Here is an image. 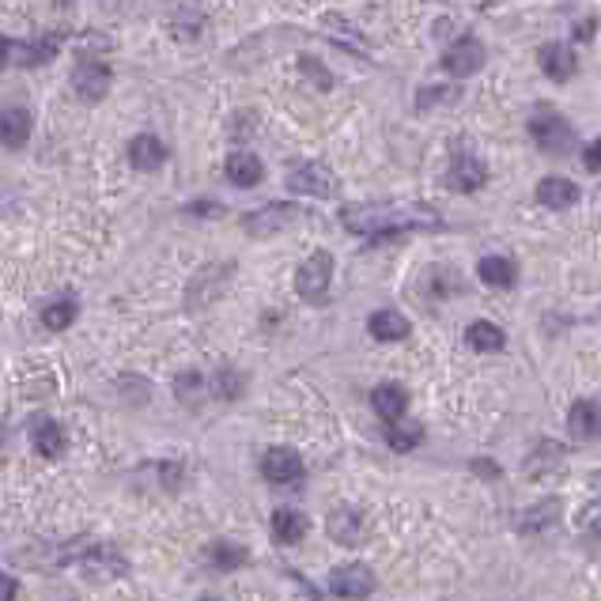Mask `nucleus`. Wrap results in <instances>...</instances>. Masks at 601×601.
Listing matches in <instances>:
<instances>
[{
	"mask_svg": "<svg viewBox=\"0 0 601 601\" xmlns=\"http://www.w3.org/2000/svg\"><path fill=\"white\" fill-rule=\"evenodd\" d=\"M341 224L360 239H397L405 231L443 227V220L428 205H348L341 208Z\"/></svg>",
	"mask_w": 601,
	"mask_h": 601,
	"instance_id": "obj_1",
	"label": "nucleus"
},
{
	"mask_svg": "<svg viewBox=\"0 0 601 601\" xmlns=\"http://www.w3.org/2000/svg\"><path fill=\"white\" fill-rule=\"evenodd\" d=\"M530 137L537 140V148H545L549 155H564L575 148V129H571V125L560 118V110H552V106L533 110Z\"/></svg>",
	"mask_w": 601,
	"mask_h": 601,
	"instance_id": "obj_2",
	"label": "nucleus"
},
{
	"mask_svg": "<svg viewBox=\"0 0 601 601\" xmlns=\"http://www.w3.org/2000/svg\"><path fill=\"white\" fill-rule=\"evenodd\" d=\"M295 220H303V208L288 205V201H273V205H261L254 208V212H246V216H242V231L254 235V239H269L276 231L292 227Z\"/></svg>",
	"mask_w": 601,
	"mask_h": 601,
	"instance_id": "obj_3",
	"label": "nucleus"
},
{
	"mask_svg": "<svg viewBox=\"0 0 601 601\" xmlns=\"http://www.w3.org/2000/svg\"><path fill=\"white\" fill-rule=\"evenodd\" d=\"M114 84V72L103 57H80L76 69H72V91L80 103H99L106 99V91Z\"/></svg>",
	"mask_w": 601,
	"mask_h": 601,
	"instance_id": "obj_4",
	"label": "nucleus"
},
{
	"mask_svg": "<svg viewBox=\"0 0 601 601\" xmlns=\"http://www.w3.org/2000/svg\"><path fill=\"white\" fill-rule=\"evenodd\" d=\"M329 284H333V254L314 250V254L299 265V273H295V292L303 295V299H310V303H322Z\"/></svg>",
	"mask_w": 601,
	"mask_h": 601,
	"instance_id": "obj_5",
	"label": "nucleus"
},
{
	"mask_svg": "<svg viewBox=\"0 0 601 601\" xmlns=\"http://www.w3.org/2000/svg\"><path fill=\"white\" fill-rule=\"evenodd\" d=\"M329 594L348 601H363L375 594V571L363 564H344L337 571H329Z\"/></svg>",
	"mask_w": 601,
	"mask_h": 601,
	"instance_id": "obj_6",
	"label": "nucleus"
},
{
	"mask_svg": "<svg viewBox=\"0 0 601 601\" xmlns=\"http://www.w3.org/2000/svg\"><path fill=\"white\" fill-rule=\"evenodd\" d=\"M80 575L87 579H121L129 571V560L118 549H110L106 541H91V549L80 556Z\"/></svg>",
	"mask_w": 601,
	"mask_h": 601,
	"instance_id": "obj_7",
	"label": "nucleus"
},
{
	"mask_svg": "<svg viewBox=\"0 0 601 601\" xmlns=\"http://www.w3.org/2000/svg\"><path fill=\"white\" fill-rule=\"evenodd\" d=\"M303 473H307V465L303 458L288 447H273L265 450V458H261V477L269 484H280V488H292V484L303 481Z\"/></svg>",
	"mask_w": 601,
	"mask_h": 601,
	"instance_id": "obj_8",
	"label": "nucleus"
},
{
	"mask_svg": "<svg viewBox=\"0 0 601 601\" xmlns=\"http://www.w3.org/2000/svg\"><path fill=\"white\" fill-rule=\"evenodd\" d=\"M61 42H65L61 31H46V35H38L35 42L4 38V61H8V65H16V53H23V61H19V65H46L50 57H57Z\"/></svg>",
	"mask_w": 601,
	"mask_h": 601,
	"instance_id": "obj_9",
	"label": "nucleus"
},
{
	"mask_svg": "<svg viewBox=\"0 0 601 601\" xmlns=\"http://www.w3.org/2000/svg\"><path fill=\"white\" fill-rule=\"evenodd\" d=\"M288 189L292 193H310V197H333L337 193V178L326 163H299L288 171Z\"/></svg>",
	"mask_w": 601,
	"mask_h": 601,
	"instance_id": "obj_10",
	"label": "nucleus"
},
{
	"mask_svg": "<svg viewBox=\"0 0 601 601\" xmlns=\"http://www.w3.org/2000/svg\"><path fill=\"white\" fill-rule=\"evenodd\" d=\"M484 182H488V167H484L469 148H458L447 167V186L458 189V193H473V189H481Z\"/></svg>",
	"mask_w": 601,
	"mask_h": 601,
	"instance_id": "obj_11",
	"label": "nucleus"
},
{
	"mask_svg": "<svg viewBox=\"0 0 601 601\" xmlns=\"http://www.w3.org/2000/svg\"><path fill=\"white\" fill-rule=\"evenodd\" d=\"M484 65V42L473 35L458 38L454 46H447V53H443V69L450 72V76H473V72H481Z\"/></svg>",
	"mask_w": 601,
	"mask_h": 601,
	"instance_id": "obj_12",
	"label": "nucleus"
},
{
	"mask_svg": "<svg viewBox=\"0 0 601 601\" xmlns=\"http://www.w3.org/2000/svg\"><path fill=\"white\" fill-rule=\"evenodd\" d=\"M537 65H541V72H545L549 80L567 84V80L579 72V57H575V50H571L567 42H545V46L537 50Z\"/></svg>",
	"mask_w": 601,
	"mask_h": 601,
	"instance_id": "obj_13",
	"label": "nucleus"
},
{
	"mask_svg": "<svg viewBox=\"0 0 601 601\" xmlns=\"http://www.w3.org/2000/svg\"><path fill=\"white\" fill-rule=\"evenodd\" d=\"M371 409H375L378 420H386V424H397L405 409H409V394H405V386H397V382H378L375 390H371Z\"/></svg>",
	"mask_w": 601,
	"mask_h": 601,
	"instance_id": "obj_14",
	"label": "nucleus"
},
{
	"mask_svg": "<svg viewBox=\"0 0 601 601\" xmlns=\"http://www.w3.org/2000/svg\"><path fill=\"white\" fill-rule=\"evenodd\" d=\"M31 443L42 458H61L65 447H69V439H65V428L53 420V416H35L31 420Z\"/></svg>",
	"mask_w": 601,
	"mask_h": 601,
	"instance_id": "obj_15",
	"label": "nucleus"
},
{
	"mask_svg": "<svg viewBox=\"0 0 601 601\" xmlns=\"http://www.w3.org/2000/svg\"><path fill=\"white\" fill-rule=\"evenodd\" d=\"M167 155H171L167 152V144H163L159 137H152V133H140V137L129 140V163L144 174L159 171V167L167 163Z\"/></svg>",
	"mask_w": 601,
	"mask_h": 601,
	"instance_id": "obj_16",
	"label": "nucleus"
},
{
	"mask_svg": "<svg viewBox=\"0 0 601 601\" xmlns=\"http://www.w3.org/2000/svg\"><path fill=\"white\" fill-rule=\"evenodd\" d=\"M567 428L575 439H601V401L594 397H583V401H575L571 405V413H567Z\"/></svg>",
	"mask_w": 601,
	"mask_h": 601,
	"instance_id": "obj_17",
	"label": "nucleus"
},
{
	"mask_svg": "<svg viewBox=\"0 0 601 601\" xmlns=\"http://www.w3.org/2000/svg\"><path fill=\"white\" fill-rule=\"evenodd\" d=\"M224 171L239 189H254L265 178V167H261V159L250 148H235V152L227 155Z\"/></svg>",
	"mask_w": 601,
	"mask_h": 601,
	"instance_id": "obj_18",
	"label": "nucleus"
},
{
	"mask_svg": "<svg viewBox=\"0 0 601 601\" xmlns=\"http://www.w3.org/2000/svg\"><path fill=\"white\" fill-rule=\"evenodd\" d=\"M367 329H371V337L382 344H394V341H405L409 337V318L401 314V310H375L371 318H367Z\"/></svg>",
	"mask_w": 601,
	"mask_h": 601,
	"instance_id": "obj_19",
	"label": "nucleus"
},
{
	"mask_svg": "<svg viewBox=\"0 0 601 601\" xmlns=\"http://www.w3.org/2000/svg\"><path fill=\"white\" fill-rule=\"evenodd\" d=\"M310 522L303 511H295V507H276L273 511V537L280 545H299L303 537H307Z\"/></svg>",
	"mask_w": 601,
	"mask_h": 601,
	"instance_id": "obj_20",
	"label": "nucleus"
},
{
	"mask_svg": "<svg viewBox=\"0 0 601 601\" xmlns=\"http://www.w3.org/2000/svg\"><path fill=\"white\" fill-rule=\"evenodd\" d=\"M76 318H80V299H76L72 292H61L57 299H50V303L42 307V326L53 329V333L69 329Z\"/></svg>",
	"mask_w": 601,
	"mask_h": 601,
	"instance_id": "obj_21",
	"label": "nucleus"
},
{
	"mask_svg": "<svg viewBox=\"0 0 601 601\" xmlns=\"http://www.w3.org/2000/svg\"><path fill=\"white\" fill-rule=\"evenodd\" d=\"M579 197L583 193L571 178H541V186H537V201L545 208H571Z\"/></svg>",
	"mask_w": 601,
	"mask_h": 601,
	"instance_id": "obj_22",
	"label": "nucleus"
},
{
	"mask_svg": "<svg viewBox=\"0 0 601 601\" xmlns=\"http://www.w3.org/2000/svg\"><path fill=\"white\" fill-rule=\"evenodd\" d=\"M205 560L212 571H239V567L250 560V552L242 549V545H235V541H212Z\"/></svg>",
	"mask_w": 601,
	"mask_h": 601,
	"instance_id": "obj_23",
	"label": "nucleus"
},
{
	"mask_svg": "<svg viewBox=\"0 0 601 601\" xmlns=\"http://www.w3.org/2000/svg\"><path fill=\"white\" fill-rule=\"evenodd\" d=\"M477 273H481V280L488 284V288H515L518 280V269L511 258H481V265H477Z\"/></svg>",
	"mask_w": 601,
	"mask_h": 601,
	"instance_id": "obj_24",
	"label": "nucleus"
},
{
	"mask_svg": "<svg viewBox=\"0 0 601 601\" xmlns=\"http://www.w3.org/2000/svg\"><path fill=\"white\" fill-rule=\"evenodd\" d=\"M564 458H567V450L549 439V443H537V447L530 450V458H526V465H522V469H526V477H537V473L545 477L549 469L564 465Z\"/></svg>",
	"mask_w": 601,
	"mask_h": 601,
	"instance_id": "obj_25",
	"label": "nucleus"
},
{
	"mask_svg": "<svg viewBox=\"0 0 601 601\" xmlns=\"http://www.w3.org/2000/svg\"><path fill=\"white\" fill-rule=\"evenodd\" d=\"M465 341H469V348H477V352H503L507 348V333L496 322H473V326L465 329Z\"/></svg>",
	"mask_w": 601,
	"mask_h": 601,
	"instance_id": "obj_26",
	"label": "nucleus"
},
{
	"mask_svg": "<svg viewBox=\"0 0 601 601\" xmlns=\"http://www.w3.org/2000/svg\"><path fill=\"white\" fill-rule=\"evenodd\" d=\"M329 533L341 541V545H360L363 537V518L360 511H352V507H341V511H333L329 518Z\"/></svg>",
	"mask_w": 601,
	"mask_h": 601,
	"instance_id": "obj_27",
	"label": "nucleus"
},
{
	"mask_svg": "<svg viewBox=\"0 0 601 601\" xmlns=\"http://www.w3.org/2000/svg\"><path fill=\"white\" fill-rule=\"evenodd\" d=\"M0 125H4V148H23L31 137V114L23 106H8Z\"/></svg>",
	"mask_w": 601,
	"mask_h": 601,
	"instance_id": "obj_28",
	"label": "nucleus"
},
{
	"mask_svg": "<svg viewBox=\"0 0 601 601\" xmlns=\"http://www.w3.org/2000/svg\"><path fill=\"white\" fill-rule=\"evenodd\" d=\"M420 439H424V428H420L416 420H397V424L386 428V443H390V450H397V454L416 450L420 447Z\"/></svg>",
	"mask_w": 601,
	"mask_h": 601,
	"instance_id": "obj_29",
	"label": "nucleus"
},
{
	"mask_svg": "<svg viewBox=\"0 0 601 601\" xmlns=\"http://www.w3.org/2000/svg\"><path fill=\"white\" fill-rule=\"evenodd\" d=\"M458 99H462V91H458V87L428 84V87H420V95H416V106H420V110H431V106H454Z\"/></svg>",
	"mask_w": 601,
	"mask_h": 601,
	"instance_id": "obj_30",
	"label": "nucleus"
},
{
	"mask_svg": "<svg viewBox=\"0 0 601 601\" xmlns=\"http://www.w3.org/2000/svg\"><path fill=\"white\" fill-rule=\"evenodd\" d=\"M556 518H560V503H556V499H545V507H530V511H526V518H522V533L545 530V526H552Z\"/></svg>",
	"mask_w": 601,
	"mask_h": 601,
	"instance_id": "obj_31",
	"label": "nucleus"
},
{
	"mask_svg": "<svg viewBox=\"0 0 601 601\" xmlns=\"http://www.w3.org/2000/svg\"><path fill=\"white\" fill-rule=\"evenodd\" d=\"M208 386H212V382H208L205 375H197V371L174 378V394L182 397V401H197V394L208 397Z\"/></svg>",
	"mask_w": 601,
	"mask_h": 601,
	"instance_id": "obj_32",
	"label": "nucleus"
},
{
	"mask_svg": "<svg viewBox=\"0 0 601 601\" xmlns=\"http://www.w3.org/2000/svg\"><path fill=\"white\" fill-rule=\"evenodd\" d=\"M212 386H216V394L220 397H239L242 394V375H235V371H220V375L212 378Z\"/></svg>",
	"mask_w": 601,
	"mask_h": 601,
	"instance_id": "obj_33",
	"label": "nucleus"
},
{
	"mask_svg": "<svg viewBox=\"0 0 601 601\" xmlns=\"http://www.w3.org/2000/svg\"><path fill=\"white\" fill-rule=\"evenodd\" d=\"M299 69L307 72L310 80L322 87V91H329V87H333V76H329V69H322V65L314 61V57H299Z\"/></svg>",
	"mask_w": 601,
	"mask_h": 601,
	"instance_id": "obj_34",
	"label": "nucleus"
},
{
	"mask_svg": "<svg viewBox=\"0 0 601 601\" xmlns=\"http://www.w3.org/2000/svg\"><path fill=\"white\" fill-rule=\"evenodd\" d=\"M583 163H586V171L601 174V137L590 140V144L583 148Z\"/></svg>",
	"mask_w": 601,
	"mask_h": 601,
	"instance_id": "obj_35",
	"label": "nucleus"
},
{
	"mask_svg": "<svg viewBox=\"0 0 601 601\" xmlns=\"http://www.w3.org/2000/svg\"><path fill=\"white\" fill-rule=\"evenodd\" d=\"M220 201H193V205H186L189 216H220Z\"/></svg>",
	"mask_w": 601,
	"mask_h": 601,
	"instance_id": "obj_36",
	"label": "nucleus"
},
{
	"mask_svg": "<svg viewBox=\"0 0 601 601\" xmlns=\"http://www.w3.org/2000/svg\"><path fill=\"white\" fill-rule=\"evenodd\" d=\"M594 27H598L594 19H579V23H575V35L583 38V42H590V38H594Z\"/></svg>",
	"mask_w": 601,
	"mask_h": 601,
	"instance_id": "obj_37",
	"label": "nucleus"
},
{
	"mask_svg": "<svg viewBox=\"0 0 601 601\" xmlns=\"http://www.w3.org/2000/svg\"><path fill=\"white\" fill-rule=\"evenodd\" d=\"M0 583H4V601H16V579H12V575H4V579H0Z\"/></svg>",
	"mask_w": 601,
	"mask_h": 601,
	"instance_id": "obj_38",
	"label": "nucleus"
},
{
	"mask_svg": "<svg viewBox=\"0 0 601 601\" xmlns=\"http://www.w3.org/2000/svg\"><path fill=\"white\" fill-rule=\"evenodd\" d=\"M201 601H216V598H201Z\"/></svg>",
	"mask_w": 601,
	"mask_h": 601,
	"instance_id": "obj_39",
	"label": "nucleus"
}]
</instances>
